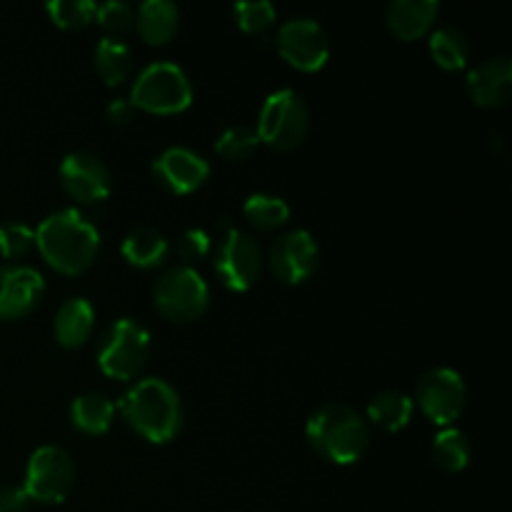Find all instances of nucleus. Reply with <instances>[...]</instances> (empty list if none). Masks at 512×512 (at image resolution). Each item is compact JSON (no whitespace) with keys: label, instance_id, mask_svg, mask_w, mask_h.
I'll return each instance as SVG.
<instances>
[{"label":"nucleus","instance_id":"nucleus-1","mask_svg":"<svg viewBox=\"0 0 512 512\" xmlns=\"http://www.w3.org/2000/svg\"><path fill=\"white\" fill-rule=\"evenodd\" d=\"M35 248L58 273L83 275L93 268L100 253V230L80 210L63 208L40 220L35 228Z\"/></svg>","mask_w":512,"mask_h":512},{"label":"nucleus","instance_id":"nucleus-2","mask_svg":"<svg viewBox=\"0 0 512 512\" xmlns=\"http://www.w3.org/2000/svg\"><path fill=\"white\" fill-rule=\"evenodd\" d=\"M120 415L143 440L170 443L183 430L185 410L178 390L163 378H143L120 398Z\"/></svg>","mask_w":512,"mask_h":512},{"label":"nucleus","instance_id":"nucleus-3","mask_svg":"<svg viewBox=\"0 0 512 512\" xmlns=\"http://www.w3.org/2000/svg\"><path fill=\"white\" fill-rule=\"evenodd\" d=\"M305 440L315 455L333 465H353L368 453L370 425L363 413L343 403L320 405L305 423Z\"/></svg>","mask_w":512,"mask_h":512},{"label":"nucleus","instance_id":"nucleus-4","mask_svg":"<svg viewBox=\"0 0 512 512\" xmlns=\"http://www.w3.org/2000/svg\"><path fill=\"white\" fill-rule=\"evenodd\" d=\"M128 100L135 110L153 115H178L193 105V85L178 63L158 60L140 70Z\"/></svg>","mask_w":512,"mask_h":512},{"label":"nucleus","instance_id":"nucleus-5","mask_svg":"<svg viewBox=\"0 0 512 512\" xmlns=\"http://www.w3.org/2000/svg\"><path fill=\"white\" fill-rule=\"evenodd\" d=\"M260 143L275 150H293L308 138L310 133V108L308 100L293 88H280L265 98L258 113Z\"/></svg>","mask_w":512,"mask_h":512},{"label":"nucleus","instance_id":"nucleus-6","mask_svg":"<svg viewBox=\"0 0 512 512\" xmlns=\"http://www.w3.org/2000/svg\"><path fill=\"white\" fill-rule=\"evenodd\" d=\"M153 305L170 323H193L210 308V288L195 268L175 265L155 280Z\"/></svg>","mask_w":512,"mask_h":512},{"label":"nucleus","instance_id":"nucleus-7","mask_svg":"<svg viewBox=\"0 0 512 512\" xmlns=\"http://www.w3.org/2000/svg\"><path fill=\"white\" fill-rule=\"evenodd\" d=\"M150 358V333L133 318H120L103 333L98 365L113 380H133Z\"/></svg>","mask_w":512,"mask_h":512},{"label":"nucleus","instance_id":"nucleus-8","mask_svg":"<svg viewBox=\"0 0 512 512\" xmlns=\"http://www.w3.org/2000/svg\"><path fill=\"white\" fill-rule=\"evenodd\" d=\"M75 488V463L60 445H40L25 465L23 490L30 503L60 505Z\"/></svg>","mask_w":512,"mask_h":512},{"label":"nucleus","instance_id":"nucleus-9","mask_svg":"<svg viewBox=\"0 0 512 512\" xmlns=\"http://www.w3.org/2000/svg\"><path fill=\"white\" fill-rule=\"evenodd\" d=\"M415 405L430 423L440 428H450L463 415L468 405V388L458 370L433 368L418 380L415 388Z\"/></svg>","mask_w":512,"mask_h":512},{"label":"nucleus","instance_id":"nucleus-10","mask_svg":"<svg viewBox=\"0 0 512 512\" xmlns=\"http://www.w3.org/2000/svg\"><path fill=\"white\" fill-rule=\"evenodd\" d=\"M278 55L300 73H315L330 58V40L323 25L313 18L285 20L275 35Z\"/></svg>","mask_w":512,"mask_h":512},{"label":"nucleus","instance_id":"nucleus-11","mask_svg":"<svg viewBox=\"0 0 512 512\" xmlns=\"http://www.w3.org/2000/svg\"><path fill=\"white\" fill-rule=\"evenodd\" d=\"M263 273V250L245 230L230 228L215 253V275L233 293L253 288Z\"/></svg>","mask_w":512,"mask_h":512},{"label":"nucleus","instance_id":"nucleus-12","mask_svg":"<svg viewBox=\"0 0 512 512\" xmlns=\"http://www.w3.org/2000/svg\"><path fill=\"white\" fill-rule=\"evenodd\" d=\"M270 270L285 285H300L318 273L320 248L318 240L303 228L285 230L273 240L268 255Z\"/></svg>","mask_w":512,"mask_h":512},{"label":"nucleus","instance_id":"nucleus-13","mask_svg":"<svg viewBox=\"0 0 512 512\" xmlns=\"http://www.w3.org/2000/svg\"><path fill=\"white\" fill-rule=\"evenodd\" d=\"M58 178L65 193L83 205L103 203L113 190L108 165L90 150H73V153L65 155Z\"/></svg>","mask_w":512,"mask_h":512},{"label":"nucleus","instance_id":"nucleus-14","mask_svg":"<svg viewBox=\"0 0 512 512\" xmlns=\"http://www.w3.org/2000/svg\"><path fill=\"white\" fill-rule=\"evenodd\" d=\"M45 295V280L30 265H0V320H18L33 313Z\"/></svg>","mask_w":512,"mask_h":512},{"label":"nucleus","instance_id":"nucleus-15","mask_svg":"<svg viewBox=\"0 0 512 512\" xmlns=\"http://www.w3.org/2000/svg\"><path fill=\"white\" fill-rule=\"evenodd\" d=\"M210 165L195 150L173 145L153 160V178L173 195L195 193L208 180Z\"/></svg>","mask_w":512,"mask_h":512},{"label":"nucleus","instance_id":"nucleus-16","mask_svg":"<svg viewBox=\"0 0 512 512\" xmlns=\"http://www.w3.org/2000/svg\"><path fill=\"white\" fill-rule=\"evenodd\" d=\"M470 100L480 108H503L512 93V63L508 55L488 58L475 65L465 78Z\"/></svg>","mask_w":512,"mask_h":512},{"label":"nucleus","instance_id":"nucleus-17","mask_svg":"<svg viewBox=\"0 0 512 512\" xmlns=\"http://www.w3.org/2000/svg\"><path fill=\"white\" fill-rule=\"evenodd\" d=\"M438 15V0H395L385 10V25L398 40L413 43L430 33Z\"/></svg>","mask_w":512,"mask_h":512},{"label":"nucleus","instance_id":"nucleus-18","mask_svg":"<svg viewBox=\"0 0 512 512\" xmlns=\"http://www.w3.org/2000/svg\"><path fill=\"white\" fill-rule=\"evenodd\" d=\"M95 328V308L90 300L80 298H68L60 303L58 313H55L53 320V333L55 340H58L63 348L68 350H78L83 348L85 343L90 340Z\"/></svg>","mask_w":512,"mask_h":512},{"label":"nucleus","instance_id":"nucleus-19","mask_svg":"<svg viewBox=\"0 0 512 512\" xmlns=\"http://www.w3.org/2000/svg\"><path fill=\"white\" fill-rule=\"evenodd\" d=\"M180 25L178 5L170 0H145L135 10V30L148 45H165L175 38Z\"/></svg>","mask_w":512,"mask_h":512},{"label":"nucleus","instance_id":"nucleus-20","mask_svg":"<svg viewBox=\"0 0 512 512\" xmlns=\"http://www.w3.org/2000/svg\"><path fill=\"white\" fill-rule=\"evenodd\" d=\"M413 413L415 403L408 393H403V390H383L368 403L365 420H368V425H375L385 433H400L410 425Z\"/></svg>","mask_w":512,"mask_h":512},{"label":"nucleus","instance_id":"nucleus-21","mask_svg":"<svg viewBox=\"0 0 512 512\" xmlns=\"http://www.w3.org/2000/svg\"><path fill=\"white\" fill-rule=\"evenodd\" d=\"M133 63V48L120 38H108L105 35V38L98 40V45L93 50V68L108 88L125 83L130 78V73H133Z\"/></svg>","mask_w":512,"mask_h":512},{"label":"nucleus","instance_id":"nucleus-22","mask_svg":"<svg viewBox=\"0 0 512 512\" xmlns=\"http://www.w3.org/2000/svg\"><path fill=\"white\" fill-rule=\"evenodd\" d=\"M118 408L103 393H83L70 405V423L83 435H105L113 428Z\"/></svg>","mask_w":512,"mask_h":512},{"label":"nucleus","instance_id":"nucleus-23","mask_svg":"<svg viewBox=\"0 0 512 512\" xmlns=\"http://www.w3.org/2000/svg\"><path fill=\"white\" fill-rule=\"evenodd\" d=\"M168 250V238L155 228H135L133 233L125 235L123 245H120L125 263L140 270L158 268L168 258Z\"/></svg>","mask_w":512,"mask_h":512},{"label":"nucleus","instance_id":"nucleus-24","mask_svg":"<svg viewBox=\"0 0 512 512\" xmlns=\"http://www.w3.org/2000/svg\"><path fill=\"white\" fill-rule=\"evenodd\" d=\"M430 55L443 70H463L470 60V40L455 25H443L433 30L428 40Z\"/></svg>","mask_w":512,"mask_h":512},{"label":"nucleus","instance_id":"nucleus-25","mask_svg":"<svg viewBox=\"0 0 512 512\" xmlns=\"http://www.w3.org/2000/svg\"><path fill=\"white\" fill-rule=\"evenodd\" d=\"M243 215L253 228L270 233V230L283 228L290 220V205L280 195L273 193H253L243 203Z\"/></svg>","mask_w":512,"mask_h":512},{"label":"nucleus","instance_id":"nucleus-26","mask_svg":"<svg viewBox=\"0 0 512 512\" xmlns=\"http://www.w3.org/2000/svg\"><path fill=\"white\" fill-rule=\"evenodd\" d=\"M470 455V440L463 430H458L455 425L443 428L433 440V458L438 463V468L448 470V473H460V470L468 468Z\"/></svg>","mask_w":512,"mask_h":512},{"label":"nucleus","instance_id":"nucleus-27","mask_svg":"<svg viewBox=\"0 0 512 512\" xmlns=\"http://www.w3.org/2000/svg\"><path fill=\"white\" fill-rule=\"evenodd\" d=\"M260 148V138L253 128L248 125H233V128L223 130L215 143V153L228 163H245L253 158Z\"/></svg>","mask_w":512,"mask_h":512},{"label":"nucleus","instance_id":"nucleus-28","mask_svg":"<svg viewBox=\"0 0 512 512\" xmlns=\"http://www.w3.org/2000/svg\"><path fill=\"white\" fill-rule=\"evenodd\" d=\"M95 8H98V3H93V0H50V3H45L48 18L63 30H80L93 23Z\"/></svg>","mask_w":512,"mask_h":512},{"label":"nucleus","instance_id":"nucleus-29","mask_svg":"<svg viewBox=\"0 0 512 512\" xmlns=\"http://www.w3.org/2000/svg\"><path fill=\"white\" fill-rule=\"evenodd\" d=\"M233 15L245 33L260 35L268 28H273L278 10L268 0H243V3L233 5Z\"/></svg>","mask_w":512,"mask_h":512},{"label":"nucleus","instance_id":"nucleus-30","mask_svg":"<svg viewBox=\"0 0 512 512\" xmlns=\"http://www.w3.org/2000/svg\"><path fill=\"white\" fill-rule=\"evenodd\" d=\"M95 23L108 33V38L123 40V35L135 28V10L123 0H108L95 8Z\"/></svg>","mask_w":512,"mask_h":512},{"label":"nucleus","instance_id":"nucleus-31","mask_svg":"<svg viewBox=\"0 0 512 512\" xmlns=\"http://www.w3.org/2000/svg\"><path fill=\"white\" fill-rule=\"evenodd\" d=\"M35 248V230L25 223L0 225V255L5 260L25 258Z\"/></svg>","mask_w":512,"mask_h":512},{"label":"nucleus","instance_id":"nucleus-32","mask_svg":"<svg viewBox=\"0 0 512 512\" xmlns=\"http://www.w3.org/2000/svg\"><path fill=\"white\" fill-rule=\"evenodd\" d=\"M210 235L203 228H188L185 233H180V238L175 240V255L183 260V265L198 263V260L208 258L210 253Z\"/></svg>","mask_w":512,"mask_h":512},{"label":"nucleus","instance_id":"nucleus-33","mask_svg":"<svg viewBox=\"0 0 512 512\" xmlns=\"http://www.w3.org/2000/svg\"><path fill=\"white\" fill-rule=\"evenodd\" d=\"M105 118H108L110 125L115 128H125L135 120V108L128 98H115L110 100L108 108H105Z\"/></svg>","mask_w":512,"mask_h":512},{"label":"nucleus","instance_id":"nucleus-34","mask_svg":"<svg viewBox=\"0 0 512 512\" xmlns=\"http://www.w3.org/2000/svg\"><path fill=\"white\" fill-rule=\"evenodd\" d=\"M30 498L25 495L23 488L15 485H3L0 488V512H28Z\"/></svg>","mask_w":512,"mask_h":512}]
</instances>
